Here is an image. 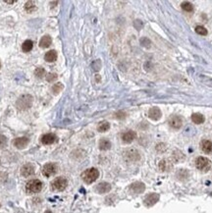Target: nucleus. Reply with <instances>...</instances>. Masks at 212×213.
Masks as SVG:
<instances>
[{
  "label": "nucleus",
  "instance_id": "28",
  "mask_svg": "<svg viewBox=\"0 0 212 213\" xmlns=\"http://www.w3.org/2000/svg\"><path fill=\"white\" fill-rule=\"evenodd\" d=\"M181 6H182L183 9H184L185 11H187V12H192L193 10V4L190 3V2H183Z\"/></svg>",
  "mask_w": 212,
  "mask_h": 213
},
{
  "label": "nucleus",
  "instance_id": "8",
  "mask_svg": "<svg viewBox=\"0 0 212 213\" xmlns=\"http://www.w3.org/2000/svg\"><path fill=\"white\" fill-rule=\"evenodd\" d=\"M129 190H130L132 194H139L143 193L145 190V186H144V184L141 182H135L129 187Z\"/></svg>",
  "mask_w": 212,
  "mask_h": 213
},
{
  "label": "nucleus",
  "instance_id": "25",
  "mask_svg": "<svg viewBox=\"0 0 212 213\" xmlns=\"http://www.w3.org/2000/svg\"><path fill=\"white\" fill-rule=\"evenodd\" d=\"M25 10L29 13H32L36 10V6L35 5V1H28L26 4H25Z\"/></svg>",
  "mask_w": 212,
  "mask_h": 213
},
{
  "label": "nucleus",
  "instance_id": "20",
  "mask_svg": "<svg viewBox=\"0 0 212 213\" xmlns=\"http://www.w3.org/2000/svg\"><path fill=\"white\" fill-rule=\"evenodd\" d=\"M44 59L47 62H54L57 59V52L55 50H49L48 52L45 53L44 55Z\"/></svg>",
  "mask_w": 212,
  "mask_h": 213
},
{
  "label": "nucleus",
  "instance_id": "27",
  "mask_svg": "<svg viewBox=\"0 0 212 213\" xmlns=\"http://www.w3.org/2000/svg\"><path fill=\"white\" fill-rule=\"evenodd\" d=\"M35 75L36 78L42 79L45 76V70L43 68H36L35 70Z\"/></svg>",
  "mask_w": 212,
  "mask_h": 213
},
{
  "label": "nucleus",
  "instance_id": "37",
  "mask_svg": "<svg viewBox=\"0 0 212 213\" xmlns=\"http://www.w3.org/2000/svg\"><path fill=\"white\" fill-rule=\"evenodd\" d=\"M46 213H51V212H50V211H49V210H48V211H47Z\"/></svg>",
  "mask_w": 212,
  "mask_h": 213
},
{
  "label": "nucleus",
  "instance_id": "30",
  "mask_svg": "<svg viewBox=\"0 0 212 213\" xmlns=\"http://www.w3.org/2000/svg\"><path fill=\"white\" fill-rule=\"evenodd\" d=\"M195 32L200 36H206L207 35V30L203 26H197L195 28Z\"/></svg>",
  "mask_w": 212,
  "mask_h": 213
},
{
  "label": "nucleus",
  "instance_id": "12",
  "mask_svg": "<svg viewBox=\"0 0 212 213\" xmlns=\"http://www.w3.org/2000/svg\"><path fill=\"white\" fill-rule=\"evenodd\" d=\"M40 140L43 144H52L57 141V137L54 134H45L41 137Z\"/></svg>",
  "mask_w": 212,
  "mask_h": 213
},
{
  "label": "nucleus",
  "instance_id": "18",
  "mask_svg": "<svg viewBox=\"0 0 212 213\" xmlns=\"http://www.w3.org/2000/svg\"><path fill=\"white\" fill-rule=\"evenodd\" d=\"M111 191V185L109 183L102 182L96 186V191L99 194H106Z\"/></svg>",
  "mask_w": 212,
  "mask_h": 213
},
{
  "label": "nucleus",
  "instance_id": "39",
  "mask_svg": "<svg viewBox=\"0 0 212 213\" xmlns=\"http://www.w3.org/2000/svg\"><path fill=\"white\" fill-rule=\"evenodd\" d=\"M0 206H1V204H0Z\"/></svg>",
  "mask_w": 212,
  "mask_h": 213
},
{
  "label": "nucleus",
  "instance_id": "2",
  "mask_svg": "<svg viewBox=\"0 0 212 213\" xmlns=\"http://www.w3.org/2000/svg\"><path fill=\"white\" fill-rule=\"evenodd\" d=\"M42 189V183L41 181L37 180V179H34L27 183L26 185V191L28 194H37L39 193Z\"/></svg>",
  "mask_w": 212,
  "mask_h": 213
},
{
  "label": "nucleus",
  "instance_id": "38",
  "mask_svg": "<svg viewBox=\"0 0 212 213\" xmlns=\"http://www.w3.org/2000/svg\"><path fill=\"white\" fill-rule=\"evenodd\" d=\"M0 67H1V63H0Z\"/></svg>",
  "mask_w": 212,
  "mask_h": 213
},
{
  "label": "nucleus",
  "instance_id": "26",
  "mask_svg": "<svg viewBox=\"0 0 212 213\" xmlns=\"http://www.w3.org/2000/svg\"><path fill=\"white\" fill-rule=\"evenodd\" d=\"M63 85H62L61 83H54L53 85V86H52V89H51V90H52V93H54V94H58L60 93V91L63 90Z\"/></svg>",
  "mask_w": 212,
  "mask_h": 213
},
{
  "label": "nucleus",
  "instance_id": "21",
  "mask_svg": "<svg viewBox=\"0 0 212 213\" xmlns=\"http://www.w3.org/2000/svg\"><path fill=\"white\" fill-rule=\"evenodd\" d=\"M192 120H193V122L194 124H202V123H204V121H205V118H204V116H203L202 114L200 113H194L192 115Z\"/></svg>",
  "mask_w": 212,
  "mask_h": 213
},
{
  "label": "nucleus",
  "instance_id": "19",
  "mask_svg": "<svg viewBox=\"0 0 212 213\" xmlns=\"http://www.w3.org/2000/svg\"><path fill=\"white\" fill-rule=\"evenodd\" d=\"M52 43V39H51V36H44L41 37V39L39 41V46L41 48H47L49 47L51 45Z\"/></svg>",
  "mask_w": 212,
  "mask_h": 213
},
{
  "label": "nucleus",
  "instance_id": "31",
  "mask_svg": "<svg viewBox=\"0 0 212 213\" xmlns=\"http://www.w3.org/2000/svg\"><path fill=\"white\" fill-rule=\"evenodd\" d=\"M140 43L141 45H143L144 47H150V44H151L150 40L147 39L146 37H143V39H140Z\"/></svg>",
  "mask_w": 212,
  "mask_h": 213
},
{
  "label": "nucleus",
  "instance_id": "3",
  "mask_svg": "<svg viewBox=\"0 0 212 213\" xmlns=\"http://www.w3.org/2000/svg\"><path fill=\"white\" fill-rule=\"evenodd\" d=\"M16 105H17L19 110H27V109H29V108H31L32 105V95H29V94L23 95V96H21L18 99Z\"/></svg>",
  "mask_w": 212,
  "mask_h": 213
},
{
  "label": "nucleus",
  "instance_id": "35",
  "mask_svg": "<svg viewBox=\"0 0 212 213\" xmlns=\"http://www.w3.org/2000/svg\"><path fill=\"white\" fill-rule=\"evenodd\" d=\"M115 117L117 119H124L125 117H126V114H125L123 111H120V112H117V113L115 114Z\"/></svg>",
  "mask_w": 212,
  "mask_h": 213
},
{
  "label": "nucleus",
  "instance_id": "7",
  "mask_svg": "<svg viewBox=\"0 0 212 213\" xmlns=\"http://www.w3.org/2000/svg\"><path fill=\"white\" fill-rule=\"evenodd\" d=\"M56 172H57V165L55 163H47L42 168V174L45 177H51Z\"/></svg>",
  "mask_w": 212,
  "mask_h": 213
},
{
  "label": "nucleus",
  "instance_id": "33",
  "mask_svg": "<svg viewBox=\"0 0 212 213\" xmlns=\"http://www.w3.org/2000/svg\"><path fill=\"white\" fill-rule=\"evenodd\" d=\"M7 144V139L5 136L3 135H0V147H5Z\"/></svg>",
  "mask_w": 212,
  "mask_h": 213
},
{
  "label": "nucleus",
  "instance_id": "16",
  "mask_svg": "<svg viewBox=\"0 0 212 213\" xmlns=\"http://www.w3.org/2000/svg\"><path fill=\"white\" fill-rule=\"evenodd\" d=\"M161 116H162L161 110L159 109L158 107H152L148 111V117L150 119L154 120V121L159 120L161 118Z\"/></svg>",
  "mask_w": 212,
  "mask_h": 213
},
{
  "label": "nucleus",
  "instance_id": "24",
  "mask_svg": "<svg viewBox=\"0 0 212 213\" xmlns=\"http://www.w3.org/2000/svg\"><path fill=\"white\" fill-rule=\"evenodd\" d=\"M32 46H34V42L32 40L28 39L26 41H24V43L22 44V49L24 52H30L32 49Z\"/></svg>",
  "mask_w": 212,
  "mask_h": 213
},
{
  "label": "nucleus",
  "instance_id": "5",
  "mask_svg": "<svg viewBox=\"0 0 212 213\" xmlns=\"http://www.w3.org/2000/svg\"><path fill=\"white\" fill-rule=\"evenodd\" d=\"M123 155H124L125 160L128 162H136L140 159V152L135 148H129L127 150H125Z\"/></svg>",
  "mask_w": 212,
  "mask_h": 213
},
{
  "label": "nucleus",
  "instance_id": "23",
  "mask_svg": "<svg viewBox=\"0 0 212 213\" xmlns=\"http://www.w3.org/2000/svg\"><path fill=\"white\" fill-rule=\"evenodd\" d=\"M110 129V124L106 122V121H103V122H100L97 126V131L100 133H104L107 132Z\"/></svg>",
  "mask_w": 212,
  "mask_h": 213
},
{
  "label": "nucleus",
  "instance_id": "36",
  "mask_svg": "<svg viewBox=\"0 0 212 213\" xmlns=\"http://www.w3.org/2000/svg\"><path fill=\"white\" fill-rule=\"evenodd\" d=\"M5 3H7V4H13V3H15L16 2V0H12V1H8V0H5V1H4Z\"/></svg>",
  "mask_w": 212,
  "mask_h": 213
},
{
  "label": "nucleus",
  "instance_id": "13",
  "mask_svg": "<svg viewBox=\"0 0 212 213\" xmlns=\"http://www.w3.org/2000/svg\"><path fill=\"white\" fill-rule=\"evenodd\" d=\"M169 125L174 129H180L183 126V119L180 116H173L169 120Z\"/></svg>",
  "mask_w": 212,
  "mask_h": 213
},
{
  "label": "nucleus",
  "instance_id": "14",
  "mask_svg": "<svg viewBox=\"0 0 212 213\" xmlns=\"http://www.w3.org/2000/svg\"><path fill=\"white\" fill-rule=\"evenodd\" d=\"M136 133L134 131H127L122 134V140L125 144H131L136 139Z\"/></svg>",
  "mask_w": 212,
  "mask_h": 213
},
{
  "label": "nucleus",
  "instance_id": "6",
  "mask_svg": "<svg viewBox=\"0 0 212 213\" xmlns=\"http://www.w3.org/2000/svg\"><path fill=\"white\" fill-rule=\"evenodd\" d=\"M67 186H68V181H67V179L64 177H58L51 183L52 189L54 191H64L66 188H67Z\"/></svg>",
  "mask_w": 212,
  "mask_h": 213
},
{
  "label": "nucleus",
  "instance_id": "29",
  "mask_svg": "<svg viewBox=\"0 0 212 213\" xmlns=\"http://www.w3.org/2000/svg\"><path fill=\"white\" fill-rule=\"evenodd\" d=\"M185 174H188V171L185 169H180L177 173V177L180 179V180H186L188 176H185Z\"/></svg>",
  "mask_w": 212,
  "mask_h": 213
},
{
  "label": "nucleus",
  "instance_id": "32",
  "mask_svg": "<svg viewBox=\"0 0 212 213\" xmlns=\"http://www.w3.org/2000/svg\"><path fill=\"white\" fill-rule=\"evenodd\" d=\"M57 78H58V76H57L56 74L50 73V74H48L47 76H46V80H47V82H53V81H55Z\"/></svg>",
  "mask_w": 212,
  "mask_h": 213
},
{
  "label": "nucleus",
  "instance_id": "9",
  "mask_svg": "<svg viewBox=\"0 0 212 213\" xmlns=\"http://www.w3.org/2000/svg\"><path fill=\"white\" fill-rule=\"evenodd\" d=\"M158 200H159V195L155 193H153V194H149L145 197V198L143 200V203H144L145 206L150 207V206L154 205Z\"/></svg>",
  "mask_w": 212,
  "mask_h": 213
},
{
  "label": "nucleus",
  "instance_id": "15",
  "mask_svg": "<svg viewBox=\"0 0 212 213\" xmlns=\"http://www.w3.org/2000/svg\"><path fill=\"white\" fill-rule=\"evenodd\" d=\"M159 169L162 172H168L172 169L173 167V162H171L169 159H162L160 162H159Z\"/></svg>",
  "mask_w": 212,
  "mask_h": 213
},
{
  "label": "nucleus",
  "instance_id": "10",
  "mask_svg": "<svg viewBox=\"0 0 212 213\" xmlns=\"http://www.w3.org/2000/svg\"><path fill=\"white\" fill-rule=\"evenodd\" d=\"M35 166L32 164H26L22 167V169H21V174H22V176H24L25 178H28L32 176V175L35 174Z\"/></svg>",
  "mask_w": 212,
  "mask_h": 213
},
{
  "label": "nucleus",
  "instance_id": "34",
  "mask_svg": "<svg viewBox=\"0 0 212 213\" xmlns=\"http://www.w3.org/2000/svg\"><path fill=\"white\" fill-rule=\"evenodd\" d=\"M156 150H157L158 152H164L165 150H166V145H165L164 144H157Z\"/></svg>",
  "mask_w": 212,
  "mask_h": 213
},
{
  "label": "nucleus",
  "instance_id": "4",
  "mask_svg": "<svg viewBox=\"0 0 212 213\" xmlns=\"http://www.w3.org/2000/svg\"><path fill=\"white\" fill-rule=\"evenodd\" d=\"M211 166H212L211 161L206 157L200 156L195 159V167H197L198 170H200L201 172H207V171H209L211 169Z\"/></svg>",
  "mask_w": 212,
  "mask_h": 213
},
{
  "label": "nucleus",
  "instance_id": "11",
  "mask_svg": "<svg viewBox=\"0 0 212 213\" xmlns=\"http://www.w3.org/2000/svg\"><path fill=\"white\" fill-rule=\"evenodd\" d=\"M29 141H30V140H29L27 137H17V139H15L13 140V144H14V147H16L17 148L22 149V148H25L29 144Z\"/></svg>",
  "mask_w": 212,
  "mask_h": 213
},
{
  "label": "nucleus",
  "instance_id": "17",
  "mask_svg": "<svg viewBox=\"0 0 212 213\" xmlns=\"http://www.w3.org/2000/svg\"><path fill=\"white\" fill-rule=\"evenodd\" d=\"M200 148L204 153H212V141L209 140H203L200 143Z\"/></svg>",
  "mask_w": 212,
  "mask_h": 213
},
{
  "label": "nucleus",
  "instance_id": "1",
  "mask_svg": "<svg viewBox=\"0 0 212 213\" xmlns=\"http://www.w3.org/2000/svg\"><path fill=\"white\" fill-rule=\"evenodd\" d=\"M99 177V171L96 168H89L84 171L82 174V181L86 184H93Z\"/></svg>",
  "mask_w": 212,
  "mask_h": 213
},
{
  "label": "nucleus",
  "instance_id": "22",
  "mask_svg": "<svg viewBox=\"0 0 212 213\" xmlns=\"http://www.w3.org/2000/svg\"><path fill=\"white\" fill-rule=\"evenodd\" d=\"M111 148V143L107 139H102L99 140V149L100 150H108Z\"/></svg>",
  "mask_w": 212,
  "mask_h": 213
}]
</instances>
